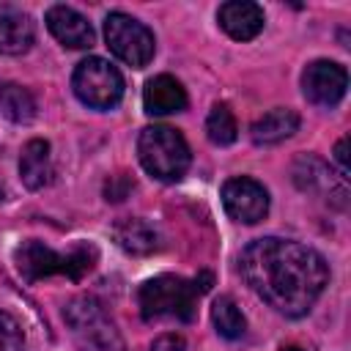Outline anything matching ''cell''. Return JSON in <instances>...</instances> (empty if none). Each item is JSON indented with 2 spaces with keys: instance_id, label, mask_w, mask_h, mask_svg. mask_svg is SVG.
I'll use <instances>...</instances> for the list:
<instances>
[{
  "instance_id": "cell-1",
  "label": "cell",
  "mask_w": 351,
  "mask_h": 351,
  "mask_svg": "<svg viewBox=\"0 0 351 351\" xmlns=\"http://www.w3.org/2000/svg\"><path fill=\"white\" fill-rule=\"evenodd\" d=\"M247 285L277 313L302 318L329 282L324 255L293 239H255L239 258Z\"/></svg>"
},
{
  "instance_id": "cell-2",
  "label": "cell",
  "mask_w": 351,
  "mask_h": 351,
  "mask_svg": "<svg viewBox=\"0 0 351 351\" xmlns=\"http://www.w3.org/2000/svg\"><path fill=\"white\" fill-rule=\"evenodd\" d=\"M211 288V274L184 280L176 274H162L140 285L137 304L145 321H192L197 313V299Z\"/></svg>"
},
{
  "instance_id": "cell-3",
  "label": "cell",
  "mask_w": 351,
  "mask_h": 351,
  "mask_svg": "<svg viewBox=\"0 0 351 351\" xmlns=\"http://www.w3.org/2000/svg\"><path fill=\"white\" fill-rule=\"evenodd\" d=\"M14 261H16V271L22 274L25 282H38L52 274H63V277L80 282L88 271H93V266L99 261V250L93 244L82 241V244L71 247L69 252H55L44 241L27 239L14 250Z\"/></svg>"
},
{
  "instance_id": "cell-4",
  "label": "cell",
  "mask_w": 351,
  "mask_h": 351,
  "mask_svg": "<svg viewBox=\"0 0 351 351\" xmlns=\"http://www.w3.org/2000/svg\"><path fill=\"white\" fill-rule=\"evenodd\" d=\"M137 159L148 176H154L156 181L173 184L186 176L192 154L178 129L154 123V126H145L137 137Z\"/></svg>"
},
{
  "instance_id": "cell-5",
  "label": "cell",
  "mask_w": 351,
  "mask_h": 351,
  "mask_svg": "<svg viewBox=\"0 0 351 351\" xmlns=\"http://www.w3.org/2000/svg\"><path fill=\"white\" fill-rule=\"evenodd\" d=\"M63 321L82 351H123L121 332L90 296H77L63 307Z\"/></svg>"
},
{
  "instance_id": "cell-6",
  "label": "cell",
  "mask_w": 351,
  "mask_h": 351,
  "mask_svg": "<svg viewBox=\"0 0 351 351\" xmlns=\"http://www.w3.org/2000/svg\"><path fill=\"white\" fill-rule=\"evenodd\" d=\"M71 88L82 104L90 110H112L123 99V77L104 58H85L77 63Z\"/></svg>"
},
{
  "instance_id": "cell-7",
  "label": "cell",
  "mask_w": 351,
  "mask_h": 351,
  "mask_svg": "<svg viewBox=\"0 0 351 351\" xmlns=\"http://www.w3.org/2000/svg\"><path fill=\"white\" fill-rule=\"evenodd\" d=\"M104 41H107L110 52L132 69L148 66L154 58V49H156L154 33L143 22H137L134 16L121 14V11H112L104 19Z\"/></svg>"
},
{
  "instance_id": "cell-8",
  "label": "cell",
  "mask_w": 351,
  "mask_h": 351,
  "mask_svg": "<svg viewBox=\"0 0 351 351\" xmlns=\"http://www.w3.org/2000/svg\"><path fill=\"white\" fill-rule=\"evenodd\" d=\"M222 206L230 219L255 225L269 214V192L250 176H236L222 184Z\"/></svg>"
},
{
  "instance_id": "cell-9",
  "label": "cell",
  "mask_w": 351,
  "mask_h": 351,
  "mask_svg": "<svg viewBox=\"0 0 351 351\" xmlns=\"http://www.w3.org/2000/svg\"><path fill=\"white\" fill-rule=\"evenodd\" d=\"M293 181L299 189L310 192V195H321L326 197L329 203L346 208V200H348V189H346V178L337 176L324 159L313 156V154H304L293 162Z\"/></svg>"
},
{
  "instance_id": "cell-10",
  "label": "cell",
  "mask_w": 351,
  "mask_h": 351,
  "mask_svg": "<svg viewBox=\"0 0 351 351\" xmlns=\"http://www.w3.org/2000/svg\"><path fill=\"white\" fill-rule=\"evenodd\" d=\"M348 74L335 60H313L302 71V90L315 107H335L346 96Z\"/></svg>"
},
{
  "instance_id": "cell-11",
  "label": "cell",
  "mask_w": 351,
  "mask_h": 351,
  "mask_svg": "<svg viewBox=\"0 0 351 351\" xmlns=\"http://www.w3.org/2000/svg\"><path fill=\"white\" fill-rule=\"evenodd\" d=\"M47 27L69 49H88L96 41L93 25L71 5H52L47 11Z\"/></svg>"
},
{
  "instance_id": "cell-12",
  "label": "cell",
  "mask_w": 351,
  "mask_h": 351,
  "mask_svg": "<svg viewBox=\"0 0 351 351\" xmlns=\"http://www.w3.org/2000/svg\"><path fill=\"white\" fill-rule=\"evenodd\" d=\"M217 19H219V27L236 38V41H250L255 38L261 30H263V8L258 3H250V0H230V3H222L219 11H217Z\"/></svg>"
},
{
  "instance_id": "cell-13",
  "label": "cell",
  "mask_w": 351,
  "mask_h": 351,
  "mask_svg": "<svg viewBox=\"0 0 351 351\" xmlns=\"http://www.w3.org/2000/svg\"><path fill=\"white\" fill-rule=\"evenodd\" d=\"M143 107L148 115H170V112H181L186 107V90L184 85L170 77V74H159L154 80L145 82L143 90Z\"/></svg>"
},
{
  "instance_id": "cell-14",
  "label": "cell",
  "mask_w": 351,
  "mask_h": 351,
  "mask_svg": "<svg viewBox=\"0 0 351 351\" xmlns=\"http://www.w3.org/2000/svg\"><path fill=\"white\" fill-rule=\"evenodd\" d=\"M296 129H299V115L288 107H274L252 123L250 134H252L255 145H277V143L288 140Z\"/></svg>"
},
{
  "instance_id": "cell-15",
  "label": "cell",
  "mask_w": 351,
  "mask_h": 351,
  "mask_svg": "<svg viewBox=\"0 0 351 351\" xmlns=\"http://www.w3.org/2000/svg\"><path fill=\"white\" fill-rule=\"evenodd\" d=\"M19 176L27 189H41L52 181V154L47 140H30L19 156Z\"/></svg>"
},
{
  "instance_id": "cell-16",
  "label": "cell",
  "mask_w": 351,
  "mask_h": 351,
  "mask_svg": "<svg viewBox=\"0 0 351 351\" xmlns=\"http://www.w3.org/2000/svg\"><path fill=\"white\" fill-rule=\"evenodd\" d=\"M36 41V25L25 14H0V55H25Z\"/></svg>"
},
{
  "instance_id": "cell-17",
  "label": "cell",
  "mask_w": 351,
  "mask_h": 351,
  "mask_svg": "<svg viewBox=\"0 0 351 351\" xmlns=\"http://www.w3.org/2000/svg\"><path fill=\"white\" fill-rule=\"evenodd\" d=\"M156 230L145 219H123L115 225V241L132 255H148L159 247Z\"/></svg>"
},
{
  "instance_id": "cell-18",
  "label": "cell",
  "mask_w": 351,
  "mask_h": 351,
  "mask_svg": "<svg viewBox=\"0 0 351 351\" xmlns=\"http://www.w3.org/2000/svg\"><path fill=\"white\" fill-rule=\"evenodd\" d=\"M0 112L14 123H30L36 118V99L27 88L16 82L0 85Z\"/></svg>"
},
{
  "instance_id": "cell-19",
  "label": "cell",
  "mask_w": 351,
  "mask_h": 351,
  "mask_svg": "<svg viewBox=\"0 0 351 351\" xmlns=\"http://www.w3.org/2000/svg\"><path fill=\"white\" fill-rule=\"evenodd\" d=\"M211 321L217 326V332L225 337V340H236L244 335L247 329V321L241 315V310L236 307V302L230 296H219L214 304H211Z\"/></svg>"
},
{
  "instance_id": "cell-20",
  "label": "cell",
  "mask_w": 351,
  "mask_h": 351,
  "mask_svg": "<svg viewBox=\"0 0 351 351\" xmlns=\"http://www.w3.org/2000/svg\"><path fill=\"white\" fill-rule=\"evenodd\" d=\"M206 134L214 145H230L239 134V126H236V118L230 112L228 104H214L208 118H206Z\"/></svg>"
},
{
  "instance_id": "cell-21",
  "label": "cell",
  "mask_w": 351,
  "mask_h": 351,
  "mask_svg": "<svg viewBox=\"0 0 351 351\" xmlns=\"http://www.w3.org/2000/svg\"><path fill=\"white\" fill-rule=\"evenodd\" d=\"M0 351H25V335H22V326L19 321L0 310Z\"/></svg>"
},
{
  "instance_id": "cell-22",
  "label": "cell",
  "mask_w": 351,
  "mask_h": 351,
  "mask_svg": "<svg viewBox=\"0 0 351 351\" xmlns=\"http://www.w3.org/2000/svg\"><path fill=\"white\" fill-rule=\"evenodd\" d=\"M151 351H186V340L181 335L167 332V335H162L151 343Z\"/></svg>"
},
{
  "instance_id": "cell-23",
  "label": "cell",
  "mask_w": 351,
  "mask_h": 351,
  "mask_svg": "<svg viewBox=\"0 0 351 351\" xmlns=\"http://www.w3.org/2000/svg\"><path fill=\"white\" fill-rule=\"evenodd\" d=\"M346 145H348V137H343V140L335 145V162L340 165V176H343V178L348 176V154H346Z\"/></svg>"
},
{
  "instance_id": "cell-24",
  "label": "cell",
  "mask_w": 351,
  "mask_h": 351,
  "mask_svg": "<svg viewBox=\"0 0 351 351\" xmlns=\"http://www.w3.org/2000/svg\"><path fill=\"white\" fill-rule=\"evenodd\" d=\"M285 351H302V348H296V346H291V348H285Z\"/></svg>"
},
{
  "instance_id": "cell-25",
  "label": "cell",
  "mask_w": 351,
  "mask_h": 351,
  "mask_svg": "<svg viewBox=\"0 0 351 351\" xmlns=\"http://www.w3.org/2000/svg\"><path fill=\"white\" fill-rule=\"evenodd\" d=\"M0 197H3V192H0Z\"/></svg>"
}]
</instances>
